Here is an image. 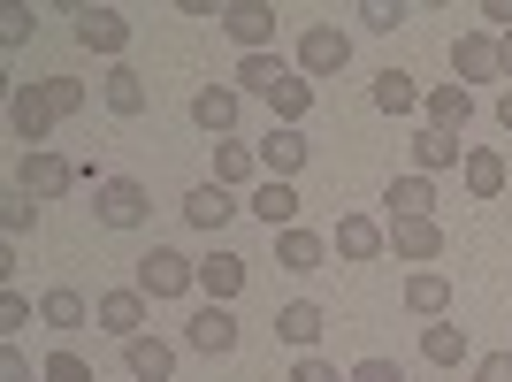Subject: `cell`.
Wrapping results in <instances>:
<instances>
[{
	"label": "cell",
	"instance_id": "1",
	"mask_svg": "<svg viewBox=\"0 0 512 382\" xmlns=\"http://www.w3.org/2000/svg\"><path fill=\"white\" fill-rule=\"evenodd\" d=\"M130 283H138L146 298H184V291H199V260H184L176 245H153V253L138 260V276H130Z\"/></svg>",
	"mask_w": 512,
	"mask_h": 382
},
{
	"label": "cell",
	"instance_id": "2",
	"mask_svg": "<svg viewBox=\"0 0 512 382\" xmlns=\"http://www.w3.org/2000/svg\"><path fill=\"white\" fill-rule=\"evenodd\" d=\"M92 214H100L107 230H138V222L153 214V191L138 184V176H107V184L92 191Z\"/></svg>",
	"mask_w": 512,
	"mask_h": 382
},
{
	"label": "cell",
	"instance_id": "3",
	"mask_svg": "<svg viewBox=\"0 0 512 382\" xmlns=\"http://www.w3.org/2000/svg\"><path fill=\"white\" fill-rule=\"evenodd\" d=\"M69 184H85V169L62 161V153H23V161H16V191H23V199H39V207H46V199H62Z\"/></svg>",
	"mask_w": 512,
	"mask_h": 382
},
{
	"label": "cell",
	"instance_id": "4",
	"mask_svg": "<svg viewBox=\"0 0 512 382\" xmlns=\"http://www.w3.org/2000/svg\"><path fill=\"white\" fill-rule=\"evenodd\" d=\"M69 31H77L85 54H107V62L130 46V16H123V8H69Z\"/></svg>",
	"mask_w": 512,
	"mask_h": 382
},
{
	"label": "cell",
	"instance_id": "5",
	"mask_svg": "<svg viewBox=\"0 0 512 382\" xmlns=\"http://www.w3.org/2000/svg\"><path fill=\"white\" fill-rule=\"evenodd\" d=\"M260 176H268V184H291V176L306 169V161H314V146H306V130H291V123H276L268 130V138H260Z\"/></svg>",
	"mask_w": 512,
	"mask_h": 382
},
{
	"label": "cell",
	"instance_id": "6",
	"mask_svg": "<svg viewBox=\"0 0 512 382\" xmlns=\"http://www.w3.org/2000/svg\"><path fill=\"white\" fill-rule=\"evenodd\" d=\"M344 62H352V39H344L337 23H314V31H299V77H337Z\"/></svg>",
	"mask_w": 512,
	"mask_h": 382
},
{
	"label": "cell",
	"instance_id": "7",
	"mask_svg": "<svg viewBox=\"0 0 512 382\" xmlns=\"http://www.w3.org/2000/svg\"><path fill=\"white\" fill-rule=\"evenodd\" d=\"M54 123H62V115L46 107L39 85H16V92H8V130H16L31 153H46V130H54Z\"/></svg>",
	"mask_w": 512,
	"mask_h": 382
},
{
	"label": "cell",
	"instance_id": "8",
	"mask_svg": "<svg viewBox=\"0 0 512 382\" xmlns=\"http://www.w3.org/2000/svg\"><path fill=\"white\" fill-rule=\"evenodd\" d=\"M451 77L459 85H497V31H459L451 39Z\"/></svg>",
	"mask_w": 512,
	"mask_h": 382
},
{
	"label": "cell",
	"instance_id": "9",
	"mask_svg": "<svg viewBox=\"0 0 512 382\" xmlns=\"http://www.w3.org/2000/svg\"><path fill=\"white\" fill-rule=\"evenodd\" d=\"M222 31H230L245 54H268V39H276V8H268V0H230V8H222Z\"/></svg>",
	"mask_w": 512,
	"mask_h": 382
},
{
	"label": "cell",
	"instance_id": "10",
	"mask_svg": "<svg viewBox=\"0 0 512 382\" xmlns=\"http://www.w3.org/2000/svg\"><path fill=\"white\" fill-rule=\"evenodd\" d=\"M329 253H337V260H375V253H390V222H375V214H344L337 237H329Z\"/></svg>",
	"mask_w": 512,
	"mask_h": 382
},
{
	"label": "cell",
	"instance_id": "11",
	"mask_svg": "<svg viewBox=\"0 0 512 382\" xmlns=\"http://www.w3.org/2000/svg\"><path fill=\"white\" fill-rule=\"evenodd\" d=\"M146 306L153 298L138 291V283H123V291H100V306H92V314H100V329H115V337H146Z\"/></svg>",
	"mask_w": 512,
	"mask_h": 382
},
{
	"label": "cell",
	"instance_id": "12",
	"mask_svg": "<svg viewBox=\"0 0 512 382\" xmlns=\"http://www.w3.org/2000/svg\"><path fill=\"white\" fill-rule=\"evenodd\" d=\"M184 344H192V352H207V360L237 352V314H230V306H199V314L184 321Z\"/></svg>",
	"mask_w": 512,
	"mask_h": 382
},
{
	"label": "cell",
	"instance_id": "13",
	"mask_svg": "<svg viewBox=\"0 0 512 382\" xmlns=\"http://www.w3.org/2000/svg\"><path fill=\"white\" fill-rule=\"evenodd\" d=\"M413 169H421V176L467 169V146H459V130H436V123H421V130H413Z\"/></svg>",
	"mask_w": 512,
	"mask_h": 382
},
{
	"label": "cell",
	"instance_id": "14",
	"mask_svg": "<svg viewBox=\"0 0 512 382\" xmlns=\"http://www.w3.org/2000/svg\"><path fill=\"white\" fill-rule=\"evenodd\" d=\"M390 253L413 260V268L444 260V222H436V214H421V222H390Z\"/></svg>",
	"mask_w": 512,
	"mask_h": 382
},
{
	"label": "cell",
	"instance_id": "15",
	"mask_svg": "<svg viewBox=\"0 0 512 382\" xmlns=\"http://www.w3.org/2000/svg\"><path fill=\"white\" fill-rule=\"evenodd\" d=\"M383 207H390V222H421V214H436V176H390V191H383Z\"/></svg>",
	"mask_w": 512,
	"mask_h": 382
},
{
	"label": "cell",
	"instance_id": "16",
	"mask_svg": "<svg viewBox=\"0 0 512 382\" xmlns=\"http://www.w3.org/2000/svg\"><path fill=\"white\" fill-rule=\"evenodd\" d=\"M192 123L222 146V138L237 130V92H230V85H199V92H192Z\"/></svg>",
	"mask_w": 512,
	"mask_h": 382
},
{
	"label": "cell",
	"instance_id": "17",
	"mask_svg": "<svg viewBox=\"0 0 512 382\" xmlns=\"http://www.w3.org/2000/svg\"><path fill=\"white\" fill-rule=\"evenodd\" d=\"M245 276H253V268H245L237 253H207V260H199V291H207V306H230V298L245 291Z\"/></svg>",
	"mask_w": 512,
	"mask_h": 382
},
{
	"label": "cell",
	"instance_id": "18",
	"mask_svg": "<svg viewBox=\"0 0 512 382\" xmlns=\"http://www.w3.org/2000/svg\"><path fill=\"white\" fill-rule=\"evenodd\" d=\"M321 329H329V314H321L314 298H291V306L276 314V337L291 344V352H314V344H321Z\"/></svg>",
	"mask_w": 512,
	"mask_h": 382
},
{
	"label": "cell",
	"instance_id": "19",
	"mask_svg": "<svg viewBox=\"0 0 512 382\" xmlns=\"http://www.w3.org/2000/svg\"><path fill=\"white\" fill-rule=\"evenodd\" d=\"M321 260H329V237H321V230H306V222L276 237V268H291V276H314Z\"/></svg>",
	"mask_w": 512,
	"mask_h": 382
},
{
	"label": "cell",
	"instance_id": "20",
	"mask_svg": "<svg viewBox=\"0 0 512 382\" xmlns=\"http://www.w3.org/2000/svg\"><path fill=\"white\" fill-rule=\"evenodd\" d=\"M123 367H130L138 382H169V375H176V344H169V337H130V344H123Z\"/></svg>",
	"mask_w": 512,
	"mask_h": 382
},
{
	"label": "cell",
	"instance_id": "21",
	"mask_svg": "<svg viewBox=\"0 0 512 382\" xmlns=\"http://www.w3.org/2000/svg\"><path fill=\"white\" fill-rule=\"evenodd\" d=\"M253 214L268 222V237L299 230V191H291V184H268V176H260V184H253Z\"/></svg>",
	"mask_w": 512,
	"mask_h": 382
},
{
	"label": "cell",
	"instance_id": "22",
	"mask_svg": "<svg viewBox=\"0 0 512 382\" xmlns=\"http://www.w3.org/2000/svg\"><path fill=\"white\" fill-rule=\"evenodd\" d=\"M421 107H428V123H436V130H459V138H467V123H474V92L459 85V77H451V85H436Z\"/></svg>",
	"mask_w": 512,
	"mask_h": 382
},
{
	"label": "cell",
	"instance_id": "23",
	"mask_svg": "<svg viewBox=\"0 0 512 382\" xmlns=\"http://www.w3.org/2000/svg\"><path fill=\"white\" fill-rule=\"evenodd\" d=\"M230 214H237V191H222V184H192L184 191V222H192V230H222Z\"/></svg>",
	"mask_w": 512,
	"mask_h": 382
},
{
	"label": "cell",
	"instance_id": "24",
	"mask_svg": "<svg viewBox=\"0 0 512 382\" xmlns=\"http://www.w3.org/2000/svg\"><path fill=\"white\" fill-rule=\"evenodd\" d=\"M406 306H413L421 321H444V306H451V276H444V268H413V276H406Z\"/></svg>",
	"mask_w": 512,
	"mask_h": 382
},
{
	"label": "cell",
	"instance_id": "25",
	"mask_svg": "<svg viewBox=\"0 0 512 382\" xmlns=\"http://www.w3.org/2000/svg\"><path fill=\"white\" fill-rule=\"evenodd\" d=\"M268 107H276V123H291V130H299V123H306V107H314V77L283 69L276 85H268Z\"/></svg>",
	"mask_w": 512,
	"mask_h": 382
},
{
	"label": "cell",
	"instance_id": "26",
	"mask_svg": "<svg viewBox=\"0 0 512 382\" xmlns=\"http://www.w3.org/2000/svg\"><path fill=\"white\" fill-rule=\"evenodd\" d=\"M100 100L115 107V115H146V77H138L130 62H115V69H107V85H100Z\"/></svg>",
	"mask_w": 512,
	"mask_h": 382
},
{
	"label": "cell",
	"instance_id": "27",
	"mask_svg": "<svg viewBox=\"0 0 512 382\" xmlns=\"http://www.w3.org/2000/svg\"><path fill=\"white\" fill-rule=\"evenodd\" d=\"M253 176H260V153H253V146H237V138H222V146H214V184H222V191L253 184Z\"/></svg>",
	"mask_w": 512,
	"mask_h": 382
},
{
	"label": "cell",
	"instance_id": "28",
	"mask_svg": "<svg viewBox=\"0 0 512 382\" xmlns=\"http://www.w3.org/2000/svg\"><path fill=\"white\" fill-rule=\"evenodd\" d=\"M421 100L428 92L413 85V69H383V77H375V107H383V115H413Z\"/></svg>",
	"mask_w": 512,
	"mask_h": 382
},
{
	"label": "cell",
	"instance_id": "29",
	"mask_svg": "<svg viewBox=\"0 0 512 382\" xmlns=\"http://www.w3.org/2000/svg\"><path fill=\"white\" fill-rule=\"evenodd\" d=\"M467 191L474 199H497V191H505V153H490V146H467Z\"/></svg>",
	"mask_w": 512,
	"mask_h": 382
},
{
	"label": "cell",
	"instance_id": "30",
	"mask_svg": "<svg viewBox=\"0 0 512 382\" xmlns=\"http://www.w3.org/2000/svg\"><path fill=\"white\" fill-rule=\"evenodd\" d=\"M421 360H428V367H459V360H467V329H459V321L421 329Z\"/></svg>",
	"mask_w": 512,
	"mask_h": 382
},
{
	"label": "cell",
	"instance_id": "31",
	"mask_svg": "<svg viewBox=\"0 0 512 382\" xmlns=\"http://www.w3.org/2000/svg\"><path fill=\"white\" fill-rule=\"evenodd\" d=\"M85 314H92V306H85V291H69V283L39 298V321H46V329H62V337H69V329H85Z\"/></svg>",
	"mask_w": 512,
	"mask_h": 382
},
{
	"label": "cell",
	"instance_id": "32",
	"mask_svg": "<svg viewBox=\"0 0 512 382\" xmlns=\"http://www.w3.org/2000/svg\"><path fill=\"white\" fill-rule=\"evenodd\" d=\"M276 77H283L276 54H237V85H245V92H260V100H268V85H276Z\"/></svg>",
	"mask_w": 512,
	"mask_h": 382
},
{
	"label": "cell",
	"instance_id": "33",
	"mask_svg": "<svg viewBox=\"0 0 512 382\" xmlns=\"http://www.w3.org/2000/svg\"><path fill=\"white\" fill-rule=\"evenodd\" d=\"M46 107H54V115H85V85H77V77H46Z\"/></svg>",
	"mask_w": 512,
	"mask_h": 382
},
{
	"label": "cell",
	"instance_id": "34",
	"mask_svg": "<svg viewBox=\"0 0 512 382\" xmlns=\"http://www.w3.org/2000/svg\"><path fill=\"white\" fill-rule=\"evenodd\" d=\"M46 382H92V360L62 344V352H46Z\"/></svg>",
	"mask_w": 512,
	"mask_h": 382
},
{
	"label": "cell",
	"instance_id": "35",
	"mask_svg": "<svg viewBox=\"0 0 512 382\" xmlns=\"http://www.w3.org/2000/svg\"><path fill=\"white\" fill-rule=\"evenodd\" d=\"M31 222H39V207H31L23 191H8V199H0V230H8V237H23Z\"/></svg>",
	"mask_w": 512,
	"mask_h": 382
},
{
	"label": "cell",
	"instance_id": "36",
	"mask_svg": "<svg viewBox=\"0 0 512 382\" xmlns=\"http://www.w3.org/2000/svg\"><path fill=\"white\" fill-rule=\"evenodd\" d=\"M16 329H31V298H23V291H0V337L16 344Z\"/></svg>",
	"mask_w": 512,
	"mask_h": 382
},
{
	"label": "cell",
	"instance_id": "37",
	"mask_svg": "<svg viewBox=\"0 0 512 382\" xmlns=\"http://www.w3.org/2000/svg\"><path fill=\"white\" fill-rule=\"evenodd\" d=\"M291 382H352V375H337V360H321V352H299Z\"/></svg>",
	"mask_w": 512,
	"mask_h": 382
},
{
	"label": "cell",
	"instance_id": "38",
	"mask_svg": "<svg viewBox=\"0 0 512 382\" xmlns=\"http://www.w3.org/2000/svg\"><path fill=\"white\" fill-rule=\"evenodd\" d=\"M406 23V8H390V0H367L360 8V31H398Z\"/></svg>",
	"mask_w": 512,
	"mask_h": 382
},
{
	"label": "cell",
	"instance_id": "39",
	"mask_svg": "<svg viewBox=\"0 0 512 382\" xmlns=\"http://www.w3.org/2000/svg\"><path fill=\"white\" fill-rule=\"evenodd\" d=\"M31 31H39V16H31V8H8V16H0V46H23Z\"/></svg>",
	"mask_w": 512,
	"mask_h": 382
},
{
	"label": "cell",
	"instance_id": "40",
	"mask_svg": "<svg viewBox=\"0 0 512 382\" xmlns=\"http://www.w3.org/2000/svg\"><path fill=\"white\" fill-rule=\"evenodd\" d=\"M474 382H512V352H490V360H474Z\"/></svg>",
	"mask_w": 512,
	"mask_h": 382
},
{
	"label": "cell",
	"instance_id": "41",
	"mask_svg": "<svg viewBox=\"0 0 512 382\" xmlns=\"http://www.w3.org/2000/svg\"><path fill=\"white\" fill-rule=\"evenodd\" d=\"M352 382H406V375H398V360H360Z\"/></svg>",
	"mask_w": 512,
	"mask_h": 382
},
{
	"label": "cell",
	"instance_id": "42",
	"mask_svg": "<svg viewBox=\"0 0 512 382\" xmlns=\"http://www.w3.org/2000/svg\"><path fill=\"white\" fill-rule=\"evenodd\" d=\"M0 382H31V360H23L16 344H0Z\"/></svg>",
	"mask_w": 512,
	"mask_h": 382
},
{
	"label": "cell",
	"instance_id": "43",
	"mask_svg": "<svg viewBox=\"0 0 512 382\" xmlns=\"http://www.w3.org/2000/svg\"><path fill=\"white\" fill-rule=\"evenodd\" d=\"M482 16H490V31H497V39H505V31H512V0H490Z\"/></svg>",
	"mask_w": 512,
	"mask_h": 382
},
{
	"label": "cell",
	"instance_id": "44",
	"mask_svg": "<svg viewBox=\"0 0 512 382\" xmlns=\"http://www.w3.org/2000/svg\"><path fill=\"white\" fill-rule=\"evenodd\" d=\"M497 77H505V85H512V31H505V39H497Z\"/></svg>",
	"mask_w": 512,
	"mask_h": 382
},
{
	"label": "cell",
	"instance_id": "45",
	"mask_svg": "<svg viewBox=\"0 0 512 382\" xmlns=\"http://www.w3.org/2000/svg\"><path fill=\"white\" fill-rule=\"evenodd\" d=\"M497 123H505V130H512V85H505V92H497Z\"/></svg>",
	"mask_w": 512,
	"mask_h": 382
}]
</instances>
